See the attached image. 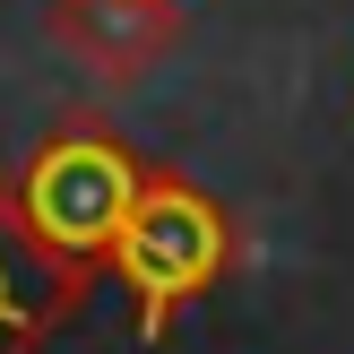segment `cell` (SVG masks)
<instances>
[{
    "mask_svg": "<svg viewBox=\"0 0 354 354\" xmlns=\"http://www.w3.org/2000/svg\"><path fill=\"white\" fill-rule=\"evenodd\" d=\"M86 286H95V277L61 268V259L26 234L9 182H0V354H35L69 311L86 303Z\"/></svg>",
    "mask_w": 354,
    "mask_h": 354,
    "instance_id": "obj_3",
    "label": "cell"
},
{
    "mask_svg": "<svg viewBox=\"0 0 354 354\" xmlns=\"http://www.w3.org/2000/svg\"><path fill=\"white\" fill-rule=\"evenodd\" d=\"M225 259H234L225 207L207 199L199 182H182V173H147V190H138L130 225H121V242H113V268H121V286H130V303H138V337L156 346L173 328V311L199 303L225 277Z\"/></svg>",
    "mask_w": 354,
    "mask_h": 354,
    "instance_id": "obj_2",
    "label": "cell"
},
{
    "mask_svg": "<svg viewBox=\"0 0 354 354\" xmlns=\"http://www.w3.org/2000/svg\"><path fill=\"white\" fill-rule=\"evenodd\" d=\"M138 190H147V165H138V156L121 147L113 130H95V121H69V130H52L44 147L17 165L9 199H17V216H26V234L44 242L61 268L95 277L104 259H113L121 225H130Z\"/></svg>",
    "mask_w": 354,
    "mask_h": 354,
    "instance_id": "obj_1",
    "label": "cell"
},
{
    "mask_svg": "<svg viewBox=\"0 0 354 354\" xmlns=\"http://www.w3.org/2000/svg\"><path fill=\"white\" fill-rule=\"evenodd\" d=\"M52 26H61V44L78 52L86 69L130 78V69H147L156 52H165L173 0H52Z\"/></svg>",
    "mask_w": 354,
    "mask_h": 354,
    "instance_id": "obj_4",
    "label": "cell"
}]
</instances>
